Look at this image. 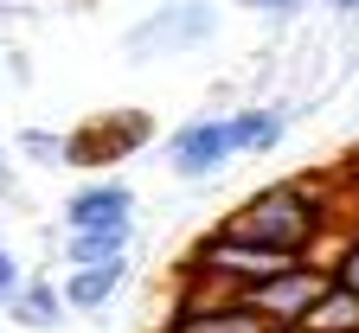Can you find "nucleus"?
Listing matches in <instances>:
<instances>
[{
  "label": "nucleus",
  "mask_w": 359,
  "mask_h": 333,
  "mask_svg": "<svg viewBox=\"0 0 359 333\" xmlns=\"http://www.w3.org/2000/svg\"><path fill=\"white\" fill-rule=\"evenodd\" d=\"M327 7H334V13H359V0H327Z\"/></svg>",
  "instance_id": "a211bd4d"
},
{
  "label": "nucleus",
  "mask_w": 359,
  "mask_h": 333,
  "mask_svg": "<svg viewBox=\"0 0 359 333\" xmlns=\"http://www.w3.org/2000/svg\"><path fill=\"white\" fill-rule=\"evenodd\" d=\"M212 39V7H199V0H173L167 13L142 20L128 32V52L135 58H154V52H187V45Z\"/></svg>",
  "instance_id": "20e7f679"
},
{
  "label": "nucleus",
  "mask_w": 359,
  "mask_h": 333,
  "mask_svg": "<svg viewBox=\"0 0 359 333\" xmlns=\"http://www.w3.org/2000/svg\"><path fill=\"white\" fill-rule=\"evenodd\" d=\"M65 308H71V301H65V295L52 289V282H26V289L13 295V308H7V314H13L20 327L45 333V327H65Z\"/></svg>",
  "instance_id": "1a4fd4ad"
},
{
  "label": "nucleus",
  "mask_w": 359,
  "mask_h": 333,
  "mask_svg": "<svg viewBox=\"0 0 359 333\" xmlns=\"http://www.w3.org/2000/svg\"><path fill=\"white\" fill-rule=\"evenodd\" d=\"M0 161H7V148H0Z\"/></svg>",
  "instance_id": "6ab92c4d"
},
{
  "label": "nucleus",
  "mask_w": 359,
  "mask_h": 333,
  "mask_svg": "<svg viewBox=\"0 0 359 333\" xmlns=\"http://www.w3.org/2000/svg\"><path fill=\"white\" fill-rule=\"evenodd\" d=\"M154 333H269V320H263L257 308H244V301H231V308H193L187 295L173 289L167 320H161Z\"/></svg>",
  "instance_id": "39448f33"
},
{
  "label": "nucleus",
  "mask_w": 359,
  "mask_h": 333,
  "mask_svg": "<svg viewBox=\"0 0 359 333\" xmlns=\"http://www.w3.org/2000/svg\"><path fill=\"white\" fill-rule=\"evenodd\" d=\"M116 289H122V257H116V263L71 269V282H65V301H71V308H83V314H103Z\"/></svg>",
  "instance_id": "6e6552de"
},
{
  "label": "nucleus",
  "mask_w": 359,
  "mask_h": 333,
  "mask_svg": "<svg viewBox=\"0 0 359 333\" xmlns=\"http://www.w3.org/2000/svg\"><path fill=\"white\" fill-rule=\"evenodd\" d=\"M334 282H346V289H359V231L340 244V257H334Z\"/></svg>",
  "instance_id": "ddd939ff"
},
{
  "label": "nucleus",
  "mask_w": 359,
  "mask_h": 333,
  "mask_svg": "<svg viewBox=\"0 0 359 333\" xmlns=\"http://www.w3.org/2000/svg\"><path fill=\"white\" fill-rule=\"evenodd\" d=\"M327 269L321 263H308V257H295L283 276H269V282H257V289H244V308H257L269 327H289V320H308L314 314V301L327 295Z\"/></svg>",
  "instance_id": "f03ea898"
},
{
  "label": "nucleus",
  "mask_w": 359,
  "mask_h": 333,
  "mask_svg": "<svg viewBox=\"0 0 359 333\" xmlns=\"http://www.w3.org/2000/svg\"><path fill=\"white\" fill-rule=\"evenodd\" d=\"M26 289V276H20V263H13V250H0V308H13V295Z\"/></svg>",
  "instance_id": "4468645a"
},
{
  "label": "nucleus",
  "mask_w": 359,
  "mask_h": 333,
  "mask_svg": "<svg viewBox=\"0 0 359 333\" xmlns=\"http://www.w3.org/2000/svg\"><path fill=\"white\" fill-rule=\"evenodd\" d=\"M231 141H238V154H269L283 141V116L269 103H250V109L231 116Z\"/></svg>",
  "instance_id": "9b49d317"
},
{
  "label": "nucleus",
  "mask_w": 359,
  "mask_h": 333,
  "mask_svg": "<svg viewBox=\"0 0 359 333\" xmlns=\"http://www.w3.org/2000/svg\"><path fill=\"white\" fill-rule=\"evenodd\" d=\"M65 224L71 231H103V224H135V193L122 179H90L65 199Z\"/></svg>",
  "instance_id": "423d86ee"
},
{
  "label": "nucleus",
  "mask_w": 359,
  "mask_h": 333,
  "mask_svg": "<svg viewBox=\"0 0 359 333\" xmlns=\"http://www.w3.org/2000/svg\"><path fill=\"white\" fill-rule=\"evenodd\" d=\"M238 7H250V13H263V20H295L302 0H238Z\"/></svg>",
  "instance_id": "2eb2a0df"
},
{
  "label": "nucleus",
  "mask_w": 359,
  "mask_h": 333,
  "mask_svg": "<svg viewBox=\"0 0 359 333\" xmlns=\"http://www.w3.org/2000/svg\"><path fill=\"white\" fill-rule=\"evenodd\" d=\"M334 173H340V179L353 186V193H359V148H353V161H346V167H334Z\"/></svg>",
  "instance_id": "dca6fc26"
},
{
  "label": "nucleus",
  "mask_w": 359,
  "mask_h": 333,
  "mask_svg": "<svg viewBox=\"0 0 359 333\" xmlns=\"http://www.w3.org/2000/svg\"><path fill=\"white\" fill-rule=\"evenodd\" d=\"M269 333H314L308 320H289V327H269Z\"/></svg>",
  "instance_id": "f3484780"
},
{
  "label": "nucleus",
  "mask_w": 359,
  "mask_h": 333,
  "mask_svg": "<svg viewBox=\"0 0 359 333\" xmlns=\"http://www.w3.org/2000/svg\"><path fill=\"white\" fill-rule=\"evenodd\" d=\"M238 154V141H231V116H199V122H187V128H173V141H167V167L180 173V179H212V173H224V161Z\"/></svg>",
  "instance_id": "7ed1b4c3"
},
{
  "label": "nucleus",
  "mask_w": 359,
  "mask_h": 333,
  "mask_svg": "<svg viewBox=\"0 0 359 333\" xmlns=\"http://www.w3.org/2000/svg\"><path fill=\"white\" fill-rule=\"evenodd\" d=\"M187 269H199V276H212V282H231V289L244 295V289H257V282H269V276H283L289 263H295V250H276V244H257V237H244V231H231V224H212L199 244L180 257Z\"/></svg>",
  "instance_id": "f257e3e1"
},
{
  "label": "nucleus",
  "mask_w": 359,
  "mask_h": 333,
  "mask_svg": "<svg viewBox=\"0 0 359 333\" xmlns=\"http://www.w3.org/2000/svg\"><path fill=\"white\" fill-rule=\"evenodd\" d=\"M142 135H148L142 116H122V122H103V128H83V135L65 141V161H77V167H109V161H122Z\"/></svg>",
  "instance_id": "0eeeda50"
},
{
  "label": "nucleus",
  "mask_w": 359,
  "mask_h": 333,
  "mask_svg": "<svg viewBox=\"0 0 359 333\" xmlns=\"http://www.w3.org/2000/svg\"><path fill=\"white\" fill-rule=\"evenodd\" d=\"M308 327H314V333H353V327H359V289H346V282H327V295L314 301Z\"/></svg>",
  "instance_id": "f8f14e48"
},
{
  "label": "nucleus",
  "mask_w": 359,
  "mask_h": 333,
  "mask_svg": "<svg viewBox=\"0 0 359 333\" xmlns=\"http://www.w3.org/2000/svg\"><path fill=\"white\" fill-rule=\"evenodd\" d=\"M353 333H359V327H353Z\"/></svg>",
  "instance_id": "aec40b11"
},
{
  "label": "nucleus",
  "mask_w": 359,
  "mask_h": 333,
  "mask_svg": "<svg viewBox=\"0 0 359 333\" xmlns=\"http://www.w3.org/2000/svg\"><path fill=\"white\" fill-rule=\"evenodd\" d=\"M128 250V224H103V231H71L65 244V263L71 269H90V263H116Z\"/></svg>",
  "instance_id": "9d476101"
}]
</instances>
